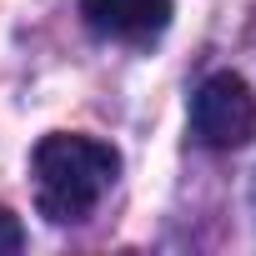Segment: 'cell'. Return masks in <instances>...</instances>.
<instances>
[{
	"label": "cell",
	"instance_id": "6da1fadb",
	"mask_svg": "<svg viewBox=\"0 0 256 256\" xmlns=\"http://www.w3.org/2000/svg\"><path fill=\"white\" fill-rule=\"evenodd\" d=\"M116 176H120V156L96 136L56 131L36 146V201L40 216L56 226L86 221L100 206V196L116 186Z\"/></svg>",
	"mask_w": 256,
	"mask_h": 256
},
{
	"label": "cell",
	"instance_id": "7a4b0ae2",
	"mask_svg": "<svg viewBox=\"0 0 256 256\" xmlns=\"http://www.w3.org/2000/svg\"><path fill=\"white\" fill-rule=\"evenodd\" d=\"M191 131L211 151L251 146L256 141V90L241 76H231V70L211 76L196 90V100H191Z\"/></svg>",
	"mask_w": 256,
	"mask_h": 256
},
{
	"label": "cell",
	"instance_id": "3957f363",
	"mask_svg": "<svg viewBox=\"0 0 256 256\" xmlns=\"http://www.w3.org/2000/svg\"><path fill=\"white\" fill-rule=\"evenodd\" d=\"M80 10L110 40H151L171 26V0H80Z\"/></svg>",
	"mask_w": 256,
	"mask_h": 256
},
{
	"label": "cell",
	"instance_id": "277c9868",
	"mask_svg": "<svg viewBox=\"0 0 256 256\" xmlns=\"http://www.w3.org/2000/svg\"><path fill=\"white\" fill-rule=\"evenodd\" d=\"M20 246H26V226H20V216L0 206V256H16Z\"/></svg>",
	"mask_w": 256,
	"mask_h": 256
}]
</instances>
